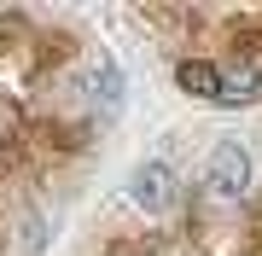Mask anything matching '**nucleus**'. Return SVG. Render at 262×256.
Masks as SVG:
<instances>
[{
  "label": "nucleus",
  "instance_id": "nucleus-1",
  "mask_svg": "<svg viewBox=\"0 0 262 256\" xmlns=\"http://www.w3.org/2000/svg\"><path fill=\"white\" fill-rule=\"evenodd\" d=\"M251 175H256V163H251V152H245V140H222L210 152L204 180H210L215 198H245V192H251Z\"/></svg>",
  "mask_w": 262,
  "mask_h": 256
},
{
  "label": "nucleus",
  "instance_id": "nucleus-2",
  "mask_svg": "<svg viewBox=\"0 0 262 256\" xmlns=\"http://www.w3.org/2000/svg\"><path fill=\"white\" fill-rule=\"evenodd\" d=\"M128 198H134V210H146V216H163V210L181 198V180H175V169H169L163 157H146V163H134V175H128Z\"/></svg>",
  "mask_w": 262,
  "mask_h": 256
},
{
  "label": "nucleus",
  "instance_id": "nucleus-3",
  "mask_svg": "<svg viewBox=\"0 0 262 256\" xmlns=\"http://www.w3.org/2000/svg\"><path fill=\"white\" fill-rule=\"evenodd\" d=\"M175 82L187 87V94H198V99H222V70H215L210 58H181Z\"/></svg>",
  "mask_w": 262,
  "mask_h": 256
},
{
  "label": "nucleus",
  "instance_id": "nucleus-4",
  "mask_svg": "<svg viewBox=\"0 0 262 256\" xmlns=\"http://www.w3.org/2000/svg\"><path fill=\"white\" fill-rule=\"evenodd\" d=\"M94 105H99L105 117L122 111V70H117L111 53H99V64H94Z\"/></svg>",
  "mask_w": 262,
  "mask_h": 256
}]
</instances>
